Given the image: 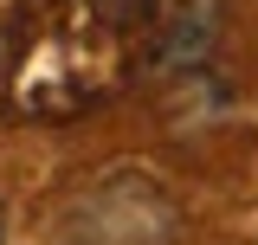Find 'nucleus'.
Masks as SVG:
<instances>
[{
	"label": "nucleus",
	"instance_id": "obj_1",
	"mask_svg": "<svg viewBox=\"0 0 258 245\" xmlns=\"http://www.w3.org/2000/svg\"><path fill=\"white\" fill-rule=\"evenodd\" d=\"M0 239H7V213H0Z\"/></svg>",
	"mask_w": 258,
	"mask_h": 245
}]
</instances>
